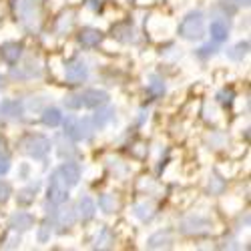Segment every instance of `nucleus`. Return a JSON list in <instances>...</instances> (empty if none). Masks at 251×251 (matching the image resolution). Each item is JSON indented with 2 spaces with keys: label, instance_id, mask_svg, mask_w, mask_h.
Instances as JSON below:
<instances>
[{
  "label": "nucleus",
  "instance_id": "f257e3e1",
  "mask_svg": "<svg viewBox=\"0 0 251 251\" xmlns=\"http://www.w3.org/2000/svg\"><path fill=\"white\" fill-rule=\"evenodd\" d=\"M109 100V95L104 91H97V89H87V91H80V93H75V95H69L65 99V107L67 109H95V107H100Z\"/></svg>",
  "mask_w": 251,
  "mask_h": 251
},
{
  "label": "nucleus",
  "instance_id": "f03ea898",
  "mask_svg": "<svg viewBox=\"0 0 251 251\" xmlns=\"http://www.w3.org/2000/svg\"><path fill=\"white\" fill-rule=\"evenodd\" d=\"M179 34L187 40H197L205 34V20H203V14L197 10V12H189L183 23L179 26Z\"/></svg>",
  "mask_w": 251,
  "mask_h": 251
},
{
  "label": "nucleus",
  "instance_id": "7ed1b4c3",
  "mask_svg": "<svg viewBox=\"0 0 251 251\" xmlns=\"http://www.w3.org/2000/svg\"><path fill=\"white\" fill-rule=\"evenodd\" d=\"M23 147H25V153L32 159H45L50 151V141L43 135H30L25 139L23 143Z\"/></svg>",
  "mask_w": 251,
  "mask_h": 251
},
{
  "label": "nucleus",
  "instance_id": "20e7f679",
  "mask_svg": "<svg viewBox=\"0 0 251 251\" xmlns=\"http://www.w3.org/2000/svg\"><path fill=\"white\" fill-rule=\"evenodd\" d=\"M65 131L71 139L75 141H80V139H87L93 131V121L91 119H82V121H76V119H69L65 123Z\"/></svg>",
  "mask_w": 251,
  "mask_h": 251
},
{
  "label": "nucleus",
  "instance_id": "39448f33",
  "mask_svg": "<svg viewBox=\"0 0 251 251\" xmlns=\"http://www.w3.org/2000/svg\"><path fill=\"white\" fill-rule=\"evenodd\" d=\"M181 231L189 235H201L211 231V221L205 217H187L181 221Z\"/></svg>",
  "mask_w": 251,
  "mask_h": 251
},
{
  "label": "nucleus",
  "instance_id": "423d86ee",
  "mask_svg": "<svg viewBox=\"0 0 251 251\" xmlns=\"http://www.w3.org/2000/svg\"><path fill=\"white\" fill-rule=\"evenodd\" d=\"M67 197H69L67 185H65V181L60 179V175L54 171L52 177H50V187H49V201L54 203V205H58V203H65Z\"/></svg>",
  "mask_w": 251,
  "mask_h": 251
},
{
  "label": "nucleus",
  "instance_id": "0eeeda50",
  "mask_svg": "<svg viewBox=\"0 0 251 251\" xmlns=\"http://www.w3.org/2000/svg\"><path fill=\"white\" fill-rule=\"evenodd\" d=\"M65 76L71 85H78V82H82L89 76V69L82 60H73L65 67Z\"/></svg>",
  "mask_w": 251,
  "mask_h": 251
},
{
  "label": "nucleus",
  "instance_id": "6e6552de",
  "mask_svg": "<svg viewBox=\"0 0 251 251\" xmlns=\"http://www.w3.org/2000/svg\"><path fill=\"white\" fill-rule=\"evenodd\" d=\"M56 173L60 175V179L65 181L67 187H75L80 179V167L76 163H65Z\"/></svg>",
  "mask_w": 251,
  "mask_h": 251
},
{
  "label": "nucleus",
  "instance_id": "1a4fd4ad",
  "mask_svg": "<svg viewBox=\"0 0 251 251\" xmlns=\"http://www.w3.org/2000/svg\"><path fill=\"white\" fill-rule=\"evenodd\" d=\"M78 43L87 49H93V47H99L102 43V32L97 30V28H85L80 34H78Z\"/></svg>",
  "mask_w": 251,
  "mask_h": 251
},
{
  "label": "nucleus",
  "instance_id": "9d476101",
  "mask_svg": "<svg viewBox=\"0 0 251 251\" xmlns=\"http://www.w3.org/2000/svg\"><path fill=\"white\" fill-rule=\"evenodd\" d=\"M34 223L32 215L30 213H23V211H18L10 217V227L14 229V231H26V229H30Z\"/></svg>",
  "mask_w": 251,
  "mask_h": 251
},
{
  "label": "nucleus",
  "instance_id": "9b49d317",
  "mask_svg": "<svg viewBox=\"0 0 251 251\" xmlns=\"http://www.w3.org/2000/svg\"><path fill=\"white\" fill-rule=\"evenodd\" d=\"M173 243V233L167 229V231H159V233H155V235H151L149 237V241H147V247H151V249H161V247H169Z\"/></svg>",
  "mask_w": 251,
  "mask_h": 251
},
{
  "label": "nucleus",
  "instance_id": "f8f14e48",
  "mask_svg": "<svg viewBox=\"0 0 251 251\" xmlns=\"http://www.w3.org/2000/svg\"><path fill=\"white\" fill-rule=\"evenodd\" d=\"M0 54H2V58L8 62V65H14V62H18L20 54H23V47L18 43H6V45H2V49H0Z\"/></svg>",
  "mask_w": 251,
  "mask_h": 251
},
{
  "label": "nucleus",
  "instance_id": "ddd939ff",
  "mask_svg": "<svg viewBox=\"0 0 251 251\" xmlns=\"http://www.w3.org/2000/svg\"><path fill=\"white\" fill-rule=\"evenodd\" d=\"M78 209H80V217L82 221H91L95 217V211H97V205L91 197H82L80 203H78Z\"/></svg>",
  "mask_w": 251,
  "mask_h": 251
},
{
  "label": "nucleus",
  "instance_id": "4468645a",
  "mask_svg": "<svg viewBox=\"0 0 251 251\" xmlns=\"http://www.w3.org/2000/svg\"><path fill=\"white\" fill-rule=\"evenodd\" d=\"M36 191H38V183L25 187L23 191H18V203H20V205H28V203H32L34 197H36Z\"/></svg>",
  "mask_w": 251,
  "mask_h": 251
},
{
  "label": "nucleus",
  "instance_id": "2eb2a0df",
  "mask_svg": "<svg viewBox=\"0 0 251 251\" xmlns=\"http://www.w3.org/2000/svg\"><path fill=\"white\" fill-rule=\"evenodd\" d=\"M211 36H213V40H217V43H223V40H227V36H229L227 25H223L221 20H215V23H211Z\"/></svg>",
  "mask_w": 251,
  "mask_h": 251
},
{
  "label": "nucleus",
  "instance_id": "dca6fc26",
  "mask_svg": "<svg viewBox=\"0 0 251 251\" xmlns=\"http://www.w3.org/2000/svg\"><path fill=\"white\" fill-rule=\"evenodd\" d=\"M58 221H60V227H73L75 225V221H76V211L69 205L67 209H62V211L58 213Z\"/></svg>",
  "mask_w": 251,
  "mask_h": 251
},
{
  "label": "nucleus",
  "instance_id": "f3484780",
  "mask_svg": "<svg viewBox=\"0 0 251 251\" xmlns=\"http://www.w3.org/2000/svg\"><path fill=\"white\" fill-rule=\"evenodd\" d=\"M60 121H62V115H60V111L58 109H47L45 113H43V123L47 125V127H58L60 125Z\"/></svg>",
  "mask_w": 251,
  "mask_h": 251
},
{
  "label": "nucleus",
  "instance_id": "a211bd4d",
  "mask_svg": "<svg viewBox=\"0 0 251 251\" xmlns=\"http://www.w3.org/2000/svg\"><path fill=\"white\" fill-rule=\"evenodd\" d=\"M153 211H155L153 203H137V205H135V215H137L141 221L151 219V217H153Z\"/></svg>",
  "mask_w": 251,
  "mask_h": 251
},
{
  "label": "nucleus",
  "instance_id": "6ab92c4d",
  "mask_svg": "<svg viewBox=\"0 0 251 251\" xmlns=\"http://www.w3.org/2000/svg\"><path fill=\"white\" fill-rule=\"evenodd\" d=\"M20 104L18 100H4L2 104H0V113L6 115V117H20Z\"/></svg>",
  "mask_w": 251,
  "mask_h": 251
},
{
  "label": "nucleus",
  "instance_id": "aec40b11",
  "mask_svg": "<svg viewBox=\"0 0 251 251\" xmlns=\"http://www.w3.org/2000/svg\"><path fill=\"white\" fill-rule=\"evenodd\" d=\"M247 50H249V43L245 40V43H237L231 50L227 52V56L231 58V60H243V56L247 54Z\"/></svg>",
  "mask_w": 251,
  "mask_h": 251
},
{
  "label": "nucleus",
  "instance_id": "412c9836",
  "mask_svg": "<svg viewBox=\"0 0 251 251\" xmlns=\"http://www.w3.org/2000/svg\"><path fill=\"white\" fill-rule=\"evenodd\" d=\"M209 191H211L213 195H221L225 191V181L219 175H215V173L209 177Z\"/></svg>",
  "mask_w": 251,
  "mask_h": 251
},
{
  "label": "nucleus",
  "instance_id": "4be33fe9",
  "mask_svg": "<svg viewBox=\"0 0 251 251\" xmlns=\"http://www.w3.org/2000/svg\"><path fill=\"white\" fill-rule=\"evenodd\" d=\"M111 243H113V235H111V231L107 227L104 229H100V233L97 235V239H95V247H111Z\"/></svg>",
  "mask_w": 251,
  "mask_h": 251
},
{
  "label": "nucleus",
  "instance_id": "5701e85b",
  "mask_svg": "<svg viewBox=\"0 0 251 251\" xmlns=\"http://www.w3.org/2000/svg\"><path fill=\"white\" fill-rule=\"evenodd\" d=\"M113 115H115V111L111 109V107H107V109H100L99 113H97V117H95V125H97V127H102V125L104 123H109L111 119H113Z\"/></svg>",
  "mask_w": 251,
  "mask_h": 251
},
{
  "label": "nucleus",
  "instance_id": "b1692460",
  "mask_svg": "<svg viewBox=\"0 0 251 251\" xmlns=\"http://www.w3.org/2000/svg\"><path fill=\"white\" fill-rule=\"evenodd\" d=\"M99 207L102 209L104 213H113L115 207H117V201H115L113 195H102V197L99 199Z\"/></svg>",
  "mask_w": 251,
  "mask_h": 251
},
{
  "label": "nucleus",
  "instance_id": "393cba45",
  "mask_svg": "<svg viewBox=\"0 0 251 251\" xmlns=\"http://www.w3.org/2000/svg\"><path fill=\"white\" fill-rule=\"evenodd\" d=\"M50 233H52V223L50 221H45L40 225V231H38V241L40 243H47L50 239Z\"/></svg>",
  "mask_w": 251,
  "mask_h": 251
},
{
  "label": "nucleus",
  "instance_id": "a878e982",
  "mask_svg": "<svg viewBox=\"0 0 251 251\" xmlns=\"http://www.w3.org/2000/svg\"><path fill=\"white\" fill-rule=\"evenodd\" d=\"M149 91L153 93V95H163L165 93V85L157 78V76H153V80L149 82Z\"/></svg>",
  "mask_w": 251,
  "mask_h": 251
},
{
  "label": "nucleus",
  "instance_id": "bb28decb",
  "mask_svg": "<svg viewBox=\"0 0 251 251\" xmlns=\"http://www.w3.org/2000/svg\"><path fill=\"white\" fill-rule=\"evenodd\" d=\"M10 185L8 183H4V181H0V203H4L8 197H10Z\"/></svg>",
  "mask_w": 251,
  "mask_h": 251
},
{
  "label": "nucleus",
  "instance_id": "cd10ccee",
  "mask_svg": "<svg viewBox=\"0 0 251 251\" xmlns=\"http://www.w3.org/2000/svg\"><path fill=\"white\" fill-rule=\"evenodd\" d=\"M219 100L223 102V104H229L233 100V91H221L219 93Z\"/></svg>",
  "mask_w": 251,
  "mask_h": 251
},
{
  "label": "nucleus",
  "instance_id": "c85d7f7f",
  "mask_svg": "<svg viewBox=\"0 0 251 251\" xmlns=\"http://www.w3.org/2000/svg\"><path fill=\"white\" fill-rule=\"evenodd\" d=\"M8 169H10V161H8V157H6V155H0V175L6 173Z\"/></svg>",
  "mask_w": 251,
  "mask_h": 251
},
{
  "label": "nucleus",
  "instance_id": "c756f323",
  "mask_svg": "<svg viewBox=\"0 0 251 251\" xmlns=\"http://www.w3.org/2000/svg\"><path fill=\"white\" fill-rule=\"evenodd\" d=\"M241 2H243V4H249V0H241Z\"/></svg>",
  "mask_w": 251,
  "mask_h": 251
}]
</instances>
